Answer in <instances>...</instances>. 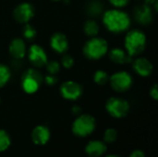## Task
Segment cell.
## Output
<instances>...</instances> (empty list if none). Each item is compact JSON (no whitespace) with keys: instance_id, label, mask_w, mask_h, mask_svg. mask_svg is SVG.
Returning a JSON list of instances; mask_svg holds the SVG:
<instances>
[{"instance_id":"obj_1","label":"cell","mask_w":158,"mask_h":157,"mask_svg":"<svg viewBox=\"0 0 158 157\" xmlns=\"http://www.w3.org/2000/svg\"><path fill=\"white\" fill-rule=\"evenodd\" d=\"M102 22L109 32L119 34L129 31L131 19L126 11L114 7L103 12Z\"/></svg>"},{"instance_id":"obj_2","label":"cell","mask_w":158,"mask_h":157,"mask_svg":"<svg viewBox=\"0 0 158 157\" xmlns=\"http://www.w3.org/2000/svg\"><path fill=\"white\" fill-rule=\"evenodd\" d=\"M147 38L145 33L139 29L127 31L124 38V49L132 58L141 56L146 48Z\"/></svg>"},{"instance_id":"obj_3","label":"cell","mask_w":158,"mask_h":157,"mask_svg":"<svg viewBox=\"0 0 158 157\" xmlns=\"http://www.w3.org/2000/svg\"><path fill=\"white\" fill-rule=\"evenodd\" d=\"M82 53L89 60H100L108 53V43L102 37H90L82 47Z\"/></svg>"},{"instance_id":"obj_4","label":"cell","mask_w":158,"mask_h":157,"mask_svg":"<svg viewBox=\"0 0 158 157\" xmlns=\"http://www.w3.org/2000/svg\"><path fill=\"white\" fill-rule=\"evenodd\" d=\"M44 82L43 74L36 68L26 69L21 76V89L27 94H33L38 92Z\"/></svg>"},{"instance_id":"obj_5","label":"cell","mask_w":158,"mask_h":157,"mask_svg":"<svg viewBox=\"0 0 158 157\" xmlns=\"http://www.w3.org/2000/svg\"><path fill=\"white\" fill-rule=\"evenodd\" d=\"M96 127L95 118L89 114H81L72 124V131L76 136L85 137L94 132Z\"/></svg>"},{"instance_id":"obj_6","label":"cell","mask_w":158,"mask_h":157,"mask_svg":"<svg viewBox=\"0 0 158 157\" xmlns=\"http://www.w3.org/2000/svg\"><path fill=\"white\" fill-rule=\"evenodd\" d=\"M108 83L113 91L117 93H125L132 87L133 77L126 70H119L109 76Z\"/></svg>"},{"instance_id":"obj_7","label":"cell","mask_w":158,"mask_h":157,"mask_svg":"<svg viewBox=\"0 0 158 157\" xmlns=\"http://www.w3.org/2000/svg\"><path fill=\"white\" fill-rule=\"evenodd\" d=\"M106 112L115 118H125L130 112V104L123 98L112 96L106 103Z\"/></svg>"},{"instance_id":"obj_8","label":"cell","mask_w":158,"mask_h":157,"mask_svg":"<svg viewBox=\"0 0 158 157\" xmlns=\"http://www.w3.org/2000/svg\"><path fill=\"white\" fill-rule=\"evenodd\" d=\"M59 93L64 99L69 101H76L82 95L83 88L75 81H66L60 85Z\"/></svg>"},{"instance_id":"obj_9","label":"cell","mask_w":158,"mask_h":157,"mask_svg":"<svg viewBox=\"0 0 158 157\" xmlns=\"http://www.w3.org/2000/svg\"><path fill=\"white\" fill-rule=\"evenodd\" d=\"M27 56L30 63L32 65V67L36 68H44L48 61V56L45 50L37 43H33L29 47L27 51Z\"/></svg>"},{"instance_id":"obj_10","label":"cell","mask_w":158,"mask_h":157,"mask_svg":"<svg viewBox=\"0 0 158 157\" xmlns=\"http://www.w3.org/2000/svg\"><path fill=\"white\" fill-rule=\"evenodd\" d=\"M34 14H35L34 6L29 2L19 3L15 6L13 10L14 19L20 24L29 23L31 20V19L34 17Z\"/></svg>"},{"instance_id":"obj_11","label":"cell","mask_w":158,"mask_h":157,"mask_svg":"<svg viewBox=\"0 0 158 157\" xmlns=\"http://www.w3.org/2000/svg\"><path fill=\"white\" fill-rule=\"evenodd\" d=\"M155 11L151 6L146 4L139 5L134 9V19L140 25H149L154 20Z\"/></svg>"},{"instance_id":"obj_12","label":"cell","mask_w":158,"mask_h":157,"mask_svg":"<svg viewBox=\"0 0 158 157\" xmlns=\"http://www.w3.org/2000/svg\"><path fill=\"white\" fill-rule=\"evenodd\" d=\"M131 63L134 72L140 77L147 78L151 76L154 71L153 63L146 57H143L140 56H136V58L133 59Z\"/></svg>"},{"instance_id":"obj_13","label":"cell","mask_w":158,"mask_h":157,"mask_svg":"<svg viewBox=\"0 0 158 157\" xmlns=\"http://www.w3.org/2000/svg\"><path fill=\"white\" fill-rule=\"evenodd\" d=\"M50 46L56 53L63 55L68 52L69 42L66 34L62 32H55L50 38Z\"/></svg>"},{"instance_id":"obj_14","label":"cell","mask_w":158,"mask_h":157,"mask_svg":"<svg viewBox=\"0 0 158 157\" xmlns=\"http://www.w3.org/2000/svg\"><path fill=\"white\" fill-rule=\"evenodd\" d=\"M9 55L17 60H20L25 57L27 55V47L24 39L22 38H14L11 40L8 45Z\"/></svg>"},{"instance_id":"obj_15","label":"cell","mask_w":158,"mask_h":157,"mask_svg":"<svg viewBox=\"0 0 158 157\" xmlns=\"http://www.w3.org/2000/svg\"><path fill=\"white\" fill-rule=\"evenodd\" d=\"M108 55L110 60L117 65H126L131 63L133 60V58L127 54L125 49H122L120 47H115L111 49Z\"/></svg>"},{"instance_id":"obj_16","label":"cell","mask_w":158,"mask_h":157,"mask_svg":"<svg viewBox=\"0 0 158 157\" xmlns=\"http://www.w3.org/2000/svg\"><path fill=\"white\" fill-rule=\"evenodd\" d=\"M31 139L35 144L44 145L50 139V130L46 126L39 125L35 127L31 132Z\"/></svg>"},{"instance_id":"obj_17","label":"cell","mask_w":158,"mask_h":157,"mask_svg":"<svg viewBox=\"0 0 158 157\" xmlns=\"http://www.w3.org/2000/svg\"><path fill=\"white\" fill-rule=\"evenodd\" d=\"M106 143L100 141H92L85 147L86 154L91 157L101 156L106 153Z\"/></svg>"},{"instance_id":"obj_18","label":"cell","mask_w":158,"mask_h":157,"mask_svg":"<svg viewBox=\"0 0 158 157\" xmlns=\"http://www.w3.org/2000/svg\"><path fill=\"white\" fill-rule=\"evenodd\" d=\"M83 31L88 37H94L100 31V26L98 22L93 19H88L83 25Z\"/></svg>"},{"instance_id":"obj_19","label":"cell","mask_w":158,"mask_h":157,"mask_svg":"<svg viewBox=\"0 0 158 157\" xmlns=\"http://www.w3.org/2000/svg\"><path fill=\"white\" fill-rule=\"evenodd\" d=\"M87 13L91 17H98L104 12V6L99 0H93L87 6Z\"/></svg>"},{"instance_id":"obj_20","label":"cell","mask_w":158,"mask_h":157,"mask_svg":"<svg viewBox=\"0 0 158 157\" xmlns=\"http://www.w3.org/2000/svg\"><path fill=\"white\" fill-rule=\"evenodd\" d=\"M93 80L95 84H97L99 86H104L106 83H108L109 75L106 71H105L103 69H98L94 72Z\"/></svg>"},{"instance_id":"obj_21","label":"cell","mask_w":158,"mask_h":157,"mask_svg":"<svg viewBox=\"0 0 158 157\" xmlns=\"http://www.w3.org/2000/svg\"><path fill=\"white\" fill-rule=\"evenodd\" d=\"M11 78V70L8 66L0 63V88L6 86Z\"/></svg>"},{"instance_id":"obj_22","label":"cell","mask_w":158,"mask_h":157,"mask_svg":"<svg viewBox=\"0 0 158 157\" xmlns=\"http://www.w3.org/2000/svg\"><path fill=\"white\" fill-rule=\"evenodd\" d=\"M22 36H23V38L25 40L32 41L37 36V31H36V29L30 22L29 23H26V24H23Z\"/></svg>"},{"instance_id":"obj_23","label":"cell","mask_w":158,"mask_h":157,"mask_svg":"<svg viewBox=\"0 0 158 157\" xmlns=\"http://www.w3.org/2000/svg\"><path fill=\"white\" fill-rule=\"evenodd\" d=\"M46 71L48 72V74H52V75H56L57 73H59L60 69H61V65L58 61L56 60H48L46 65L44 66Z\"/></svg>"},{"instance_id":"obj_24","label":"cell","mask_w":158,"mask_h":157,"mask_svg":"<svg viewBox=\"0 0 158 157\" xmlns=\"http://www.w3.org/2000/svg\"><path fill=\"white\" fill-rule=\"evenodd\" d=\"M10 142L8 133L4 130H0V152L6 150L10 145Z\"/></svg>"},{"instance_id":"obj_25","label":"cell","mask_w":158,"mask_h":157,"mask_svg":"<svg viewBox=\"0 0 158 157\" xmlns=\"http://www.w3.org/2000/svg\"><path fill=\"white\" fill-rule=\"evenodd\" d=\"M60 65H61V67H63L66 69H70L75 65V59L73 58L72 56L65 53V54H63V56L61 57Z\"/></svg>"},{"instance_id":"obj_26","label":"cell","mask_w":158,"mask_h":157,"mask_svg":"<svg viewBox=\"0 0 158 157\" xmlns=\"http://www.w3.org/2000/svg\"><path fill=\"white\" fill-rule=\"evenodd\" d=\"M118 138V132L115 129H107L104 133V141L106 143H114Z\"/></svg>"},{"instance_id":"obj_27","label":"cell","mask_w":158,"mask_h":157,"mask_svg":"<svg viewBox=\"0 0 158 157\" xmlns=\"http://www.w3.org/2000/svg\"><path fill=\"white\" fill-rule=\"evenodd\" d=\"M108 2L115 8H123L130 4L131 0H108Z\"/></svg>"},{"instance_id":"obj_28","label":"cell","mask_w":158,"mask_h":157,"mask_svg":"<svg viewBox=\"0 0 158 157\" xmlns=\"http://www.w3.org/2000/svg\"><path fill=\"white\" fill-rule=\"evenodd\" d=\"M44 82L48 85V86H53L57 82V78L56 75H52V74H48L46 76L44 77Z\"/></svg>"},{"instance_id":"obj_29","label":"cell","mask_w":158,"mask_h":157,"mask_svg":"<svg viewBox=\"0 0 158 157\" xmlns=\"http://www.w3.org/2000/svg\"><path fill=\"white\" fill-rule=\"evenodd\" d=\"M149 93H150V96H151V98H153L154 100H157L158 99V88H157V85L156 84H154L151 88H150V92H149Z\"/></svg>"},{"instance_id":"obj_30","label":"cell","mask_w":158,"mask_h":157,"mask_svg":"<svg viewBox=\"0 0 158 157\" xmlns=\"http://www.w3.org/2000/svg\"><path fill=\"white\" fill-rule=\"evenodd\" d=\"M130 157H145L144 153L141 150H135L131 153V155H130Z\"/></svg>"},{"instance_id":"obj_31","label":"cell","mask_w":158,"mask_h":157,"mask_svg":"<svg viewBox=\"0 0 158 157\" xmlns=\"http://www.w3.org/2000/svg\"><path fill=\"white\" fill-rule=\"evenodd\" d=\"M71 111H72V114L75 115V116H79V115L81 114V106H79V105H75L72 107Z\"/></svg>"},{"instance_id":"obj_32","label":"cell","mask_w":158,"mask_h":157,"mask_svg":"<svg viewBox=\"0 0 158 157\" xmlns=\"http://www.w3.org/2000/svg\"><path fill=\"white\" fill-rule=\"evenodd\" d=\"M156 1H157V0H144V4H146V5L152 6V5H153L155 2H156Z\"/></svg>"},{"instance_id":"obj_33","label":"cell","mask_w":158,"mask_h":157,"mask_svg":"<svg viewBox=\"0 0 158 157\" xmlns=\"http://www.w3.org/2000/svg\"><path fill=\"white\" fill-rule=\"evenodd\" d=\"M106 157H120V156H118V155H107Z\"/></svg>"},{"instance_id":"obj_34","label":"cell","mask_w":158,"mask_h":157,"mask_svg":"<svg viewBox=\"0 0 158 157\" xmlns=\"http://www.w3.org/2000/svg\"><path fill=\"white\" fill-rule=\"evenodd\" d=\"M52 2H60V1H63V0H50Z\"/></svg>"},{"instance_id":"obj_35","label":"cell","mask_w":158,"mask_h":157,"mask_svg":"<svg viewBox=\"0 0 158 157\" xmlns=\"http://www.w3.org/2000/svg\"><path fill=\"white\" fill-rule=\"evenodd\" d=\"M0 103H1V99H0Z\"/></svg>"}]
</instances>
